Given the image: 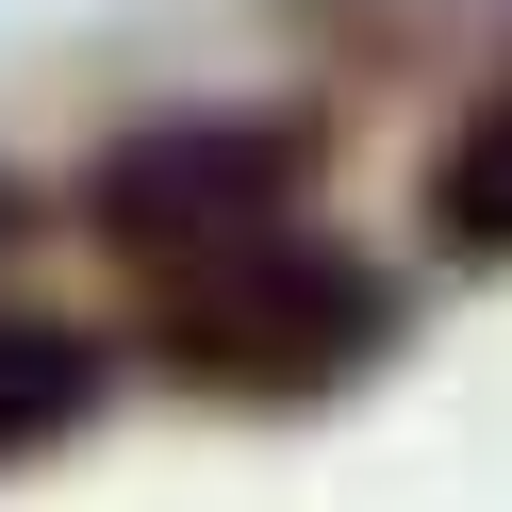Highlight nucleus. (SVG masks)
I'll return each instance as SVG.
<instances>
[{
	"label": "nucleus",
	"mask_w": 512,
	"mask_h": 512,
	"mask_svg": "<svg viewBox=\"0 0 512 512\" xmlns=\"http://www.w3.org/2000/svg\"><path fill=\"white\" fill-rule=\"evenodd\" d=\"M413 331V281L380 248L314 232V215H265L232 248H182L149 265V314H133V364L166 397H215V413H331L397 364Z\"/></svg>",
	"instance_id": "1"
},
{
	"label": "nucleus",
	"mask_w": 512,
	"mask_h": 512,
	"mask_svg": "<svg viewBox=\"0 0 512 512\" xmlns=\"http://www.w3.org/2000/svg\"><path fill=\"white\" fill-rule=\"evenodd\" d=\"M331 182V100H199V116H133V133L83 149L67 215L116 248V265H182V248H232L265 215H314Z\"/></svg>",
	"instance_id": "2"
},
{
	"label": "nucleus",
	"mask_w": 512,
	"mask_h": 512,
	"mask_svg": "<svg viewBox=\"0 0 512 512\" xmlns=\"http://www.w3.org/2000/svg\"><path fill=\"white\" fill-rule=\"evenodd\" d=\"M100 397H116V347L83 314H0V479L50 463V446H83Z\"/></svg>",
	"instance_id": "3"
},
{
	"label": "nucleus",
	"mask_w": 512,
	"mask_h": 512,
	"mask_svg": "<svg viewBox=\"0 0 512 512\" xmlns=\"http://www.w3.org/2000/svg\"><path fill=\"white\" fill-rule=\"evenodd\" d=\"M430 248H446V265H512V83L463 100V133H446V166H430Z\"/></svg>",
	"instance_id": "4"
},
{
	"label": "nucleus",
	"mask_w": 512,
	"mask_h": 512,
	"mask_svg": "<svg viewBox=\"0 0 512 512\" xmlns=\"http://www.w3.org/2000/svg\"><path fill=\"white\" fill-rule=\"evenodd\" d=\"M50 232V199H34V166H0V265H17V248Z\"/></svg>",
	"instance_id": "5"
}]
</instances>
